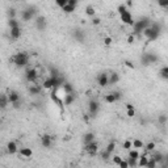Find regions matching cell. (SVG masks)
Masks as SVG:
<instances>
[{
    "instance_id": "13",
    "label": "cell",
    "mask_w": 168,
    "mask_h": 168,
    "mask_svg": "<svg viewBox=\"0 0 168 168\" xmlns=\"http://www.w3.org/2000/svg\"><path fill=\"white\" fill-rule=\"evenodd\" d=\"M8 100H9V104H12V105L17 104V102H20V93L17 91H9Z\"/></svg>"
},
{
    "instance_id": "7",
    "label": "cell",
    "mask_w": 168,
    "mask_h": 168,
    "mask_svg": "<svg viewBox=\"0 0 168 168\" xmlns=\"http://www.w3.org/2000/svg\"><path fill=\"white\" fill-rule=\"evenodd\" d=\"M35 12H37V11H35L34 7H29V8L21 11V19H23L24 21H30V20H33L34 16H35Z\"/></svg>"
},
{
    "instance_id": "46",
    "label": "cell",
    "mask_w": 168,
    "mask_h": 168,
    "mask_svg": "<svg viewBox=\"0 0 168 168\" xmlns=\"http://www.w3.org/2000/svg\"><path fill=\"white\" fill-rule=\"evenodd\" d=\"M158 4L162 7V8H167L168 9V0H159Z\"/></svg>"
},
{
    "instance_id": "22",
    "label": "cell",
    "mask_w": 168,
    "mask_h": 168,
    "mask_svg": "<svg viewBox=\"0 0 168 168\" xmlns=\"http://www.w3.org/2000/svg\"><path fill=\"white\" fill-rule=\"evenodd\" d=\"M151 159H154L158 164H162L164 163V159H166V155H163L162 152H155L152 156H150Z\"/></svg>"
},
{
    "instance_id": "8",
    "label": "cell",
    "mask_w": 168,
    "mask_h": 168,
    "mask_svg": "<svg viewBox=\"0 0 168 168\" xmlns=\"http://www.w3.org/2000/svg\"><path fill=\"white\" fill-rule=\"evenodd\" d=\"M97 84L100 85L101 88H105L109 85V74L108 72H100L97 75Z\"/></svg>"
},
{
    "instance_id": "44",
    "label": "cell",
    "mask_w": 168,
    "mask_h": 168,
    "mask_svg": "<svg viewBox=\"0 0 168 168\" xmlns=\"http://www.w3.org/2000/svg\"><path fill=\"white\" fill-rule=\"evenodd\" d=\"M112 93H113V96H114V97H116V100H117V101H120V100L122 99V92H120V91H113Z\"/></svg>"
},
{
    "instance_id": "39",
    "label": "cell",
    "mask_w": 168,
    "mask_h": 168,
    "mask_svg": "<svg viewBox=\"0 0 168 168\" xmlns=\"http://www.w3.org/2000/svg\"><path fill=\"white\" fill-rule=\"evenodd\" d=\"M158 167H159V164L156 163L155 160L151 159V158L148 159V162H147V166H146V168H158Z\"/></svg>"
},
{
    "instance_id": "50",
    "label": "cell",
    "mask_w": 168,
    "mask_h": 168,
    "mask_svg": "<svg viewBox=\"0 0 168 168\" xmlns=\"http://www.w3.org/2000/svg\"><path fill=\"white\" fill-rule=\"evenodd\" d=\"M118 167H120V168H130V167H129V163H127V160H126V159H124V160H122V163H121Z\"/></svg>"
},
{
    "instance_id": "28",
    "label": "cell",
    "mask_w": 168,
    "mask_h": 168,
    "mask_svg": "<svg viewBox=\"0 0 168 168\" xmlns=\"http://www.w3.org/2000/svg\"><path fill=\"white\" fill-rule=\"evenodd\" d=\"M49 74H50V78H58V76H60V74L59 72V70L57 69V67H54V66H51L49 69Z\"/></svg>"
},
{
    "instance_id": "9",
    "label": "cell",
    "mask_w": 168,
    "mask_h": 168,
    "mask_svg": "<svg viewBox=\"0 0 168 168\" xmlns=\"http://www.w3.org/2000/svg\"><path fill=\"white\" fill-rule=\"evenodd\" d=\"M84 150H85V152H87L89 156H95L96 154H97V150H99L97 142L95 141V142H92V143H89V145H85Z\"/></svg>"
},
{
    "instance_id": "12",
    "label": "cell",
    "mask_w": 168,
    "mask_h": 168,
    "mask_svg": "<svg viewBox=\"0 0 168 168\" xmlns=\"http://www.w3.org/2000/svg\"><path fill=\"white\" fill-rule=\"evenodd\" d=\"M35 28H37L38 30H45L46 29V25H47V21H46V17L44 16H38L37 19H35Z\"/></svg>"
},
{
    "instance_id": "21",
    "label": "cell",
    "mask_w": 168,
    "mask_h": 168,
    "mask_svg": "<svg viewBox=\"0 0 168 168\" xmlns=\"http://www.w3.org/2000/svg\"><path fill=\"white\" fill-rule=\"evenodd\" d=\"M28 91H29V93L32 96H37V95L41 93V87L40 85H37V84H32L30 87L28 88Z\"/></svg>"
},
{
    "instance_id": "42",
    "label": "cell",
    "mask_w": 168,
    "mask_h": 168,
    "mask_svg": "<svg viewBox=\"0 0 168 168\" xmlns=\"http://www.w3.org/2000/svg\"><path fill=\"white\" fill-rule=\"evenodd\" d=\"M11 19H16V9L15 8L8 9V20H11Z\"/></svg>"
},
{
    "instance_id": "56",
    "label": "cell",
    "mask_w": 168,
    "mask_h": 168,
    "mask_svg": "<svg viewBox=\"0 0 168 168\" xmlns=\"http://www.w3.org/2000/svg\"><path fill=\"white\" fill-rule=\"evenodd\" d=\"M158 168H168V166L166 163H162V164H159V167Z\"/></svg>"
},
{
    "instance_id": "48",
    "label": "cell",
    "mask_w": 168,
    "mask_h": 168,
    "mask_svg": "<svg viewBox=\"0 0 168 168\" xmlns=\"http://www.w3.org/2000/svg\"><path fill=\"white\" fill-rule=\"evenodd\" d=\"M124 63H125V66H126V67H129V69H131V70L135 69V66L133 64V62H131V60H125Z\"/></svg>"
},
{
    "instance_id": "37",
    "label": "cell",
    "mask_w": 168,
    "mask_h": 168,
    "mask_svg": "<svg viewBox=\"0 0 168 168\" xmlns=\"http://www.w3.org/2000/svg\"><path fill=\"white\" fill-rule=\"evenodd\" d=\"M158 122L160 125H166L168 122V116H166V114H160V116H158Z\"/></svg>"
},
{
    "instance_id": "31",
    "label": "cell",
    "mask_w": 168,
    "mask_h": 168,
    "mask_svg": "<svg viewBox=\"0 0 168 168\" xmlns=\"http://www.w3.org/2000/svg\"><path fill=\"white\" fill-rule=\"evenodd\" d=\"M104 100H105V102H106V104H114V102L117 101L116 97L113 96V93H108V95H105V96H104Z\"/></svg>"
},
{
    "instance_id": "4",
    "label": "cell",
    "mask_w": 168,
    "mask_h": 168,
    "mask_svg": "<svg viewBox=\"0 0 168 168\" xmlns=\"http://www.w3.org/2000/svg\"><path fill=\"white\" fill-rule=\"evenodd\" d=\"M159 62V57L154 53H145L141 58V63L142 66H150V64L158 63Z\"/></svg>"
},
{
    "instance_id": "57",
    "label": "cell",
    "mask_w": 168,
    "mask_h": 168,
    "mask_svg": "<svg viewBox=\"0 0 168 168\" xmlns=\"http://www.w3.org/2000/svg\"><path fill=\"white\" fill-rule=\"evenodd\" d=\"M164 163H166L167 166H168V154H167V155H166V159H164Z\"/></svg>"
},
{
    "instance_id": "19",
    "label": "cell",
    "mask_w": 168,
    "mask_h": 168,
    "mask_svg": "<svg viewBox=\"0 0 168 168\" xmlns=\"http://www.w3.org/2000/svg\"><path fill=\"white\" fill-rule=\"evenodd\" d=\"M148 159H150V156H147V154H142V155L139 156V159H138V167H143V168H146Z\"/></svg>"
},
{
    "instance_id": "41",
    "label": "cell",
    "mask_w": 168,
    "mask_h": 168,
    "mask_svg": "<svg viewBox=\"0 0 168 168\" xmlns=\"http://www.w3.org/2000/svg\"><path fill=\"white\" fill-rule=\"evenodd\" d=\"M55 4L62 9V8H64V7L69 4V0H55Z\"/></svg>"
},
{
    "instance_id": "55",
    "label": "cell",
    "mask_w": 168,
    "mask_h": 168,
    "mask_svg": "<svg viewBox=\"0 0 168 168\" xmlns=\"http://www.w3.org/2000/svg\"><path fill=\"white\" fill-rule=\"evenodd\" d=\"M130 109H135V108H134V105L131 104V102H127L126 104V110H130Z\"/></svg>"
},
{
    "instance_id": "5",
    "label": "cell",
    "mask_w": 168,
    "mask_h": 168,
    "mask_svg": "<svg viewBox=\"0 0 168 168\" xmlns=\"http://www.w3.org/2000/svg\"><path fill=\"white\" fill-rule=\"evenodd\" d=\"M99 110H100V102L95 99L89 100V102H88V113L89 114L88 116L91 117V118H95L99 114Z\"/></svg>"
},
{
    "instance_id": "24",
    "label": "cell",
    "mask_w": 168,
    "mask_h": 168,
    "mask_svg": "<svg viewBox=\"0 0 168 168\" xmlns=\"http://www.w3.org/2000/svg\"><path fill=\"white\" fill-rule=\"evenodd\" d=\"M21 28H15V29H11V38L12 40H19L21 37Z\"/></svg>"
},
{
    "instance_id": "54",
    "label": "cell",
    "mask_w": 168,
    "mask_h": 168,
    "mask_svg": "<svg viewBox=\"0 0 168 168\" xmlns=\"http://www.w3.org/2000/svg\"><path fill=\"white\" fill-rule=\"evenodd\" d=\"M69 4L76 8V5H78V2H76V0H69Z\"/></svg>"
},
{
    "instance_id": "20",
    "label": "cell",
    "mask_w": 168,
    "mask_h": 168,
    "mask_svg": "<svg viewBox=\"0 0 168 168\" xmlns=\"http://www.w3.org/2000/svg\"><path fill=\"white\" fill-rule=\"evenodd\" d=\"M62 89H63L64 95H72L74 93V85L69 83V81H66V83L62 85Z\"/></svg>"
},
{
    "instance_id": "38",
    "label": "cell",
    "mask_w": 168,
    "mask_h": 168,
    "mask_svg": "<svg viewBox=\"0 0 168 168\" xmlns=\"http://www.w3.org/2000/svg\"><path fill=\"white\" fill-rule=\"evenodd\" d=\"M155 147H156L155 142H148V143L145 146V150L147 152H151V151H154V150H155Z\"/></svg>"
},
{
    "instance_id": "10",
    "label": "cell",
    "mask_w": 168,
    "mask_h": 168,
    "mask_svg": "<svg viewBox=\"0 0 168 168\" xmlns=\"http://www.w3.org/2000/svg\"><path fill=\"white\" fill-rule=\"evenodd\" d=\"M120 17H121V21H122L124 24L130 25V26H133L134 23H135V20L133 19V16H131V13L129 12V11H126V12H124V13H121Z\"/></svg>"
},
{
    "instance_id": "40",
    "label": "cell",
    "mask_w": 168,
    "mask_h": 168,
    "mask_svg": "<svg viewBox=\"0 0 168 168\" xmlns=\"http://www.w3.org/2000/svg\"><path fill=\"white\" fill-rule=\"evenodd\" d=\"M122 160H124V159L121 158L120 155H113V156H112V162L116 164V166H120V164L122 163Z\"/></svg>"
},
{
    "instance_id": "30",
    "label": "cell",
    "mask_w": 168,
    "mask_h": 168,
    "mask_svg": "<svg viewBox=\"0 0 168 168\" xmlns=\"http://www.w3.org/2000/svg\"><path fill=\"white\" fill-rule=\"evenodd\" d=\"M8 26L9 29H15V28H20V23L17 19H11L8 20Z\"/></svg>"
},
{
    "instance_id": "58",
    "label": "cell",
    "mask_w": 168,
    "mask_h": 168,
    "mask_svg": "<svg viewBox=\"0 0 168 168\" xmlns=\"http://www.w3.org/2000/svg\"><path fill=\"white\" fill-rule=\"evenodd\" d=\"M125 5H129V7H130V5H133V3H131V2H127L126 4H125Z\"/></svg>"
},
{
    "instance_id": "53",
    "label": "cell",
    "mask_w": 168,
    "mask_h": 168,
    "mask_svg": "<svg viewBox=\"0 0 168 168\" xmlns=\"http://www.w3.org/2000/svg\"><path fill=\"white\" fill-rule=\"evenodd\" d=\"M134 41H135L134 34H131V35H129V37H127V44H133Z\"/></svg>"
},
{
    "instance_id": "45",
    "label": "cell",
    "mask_w": 168,
    "mask_h": 168,
    "mask_svg": "<svg viewBox=\"0 0 168 168\" xmlns=\"http://www.w3.org/2000/svg\"><path fill=\"white\" fill-rule=\"evenodd\" d=\"M126 11H127V8H126V5L125 4H121V5L117 7V12H118L120 15L121 13H124V12H126Z\"/></svg>"
},
{
    "instance_id": "29",
    "label": "cell",
    "mask_w": 168,
    "mask_h": 168,
    "mask_svg": "<svg viewBox=\"0 0 168 168\" xmlns=\"http://www.w3.org/2000/svg\"><path fill=\"white\" fill-rule=\"evenodd\" d=\"M105 151L109 152L110 155H113L114 151H116V142H109V143L106 145V147H105Z\"/></svg>"
},
{
    "instance_id": "18",
    "label": "cell",
    "mask_w": 168,
    "mask_h": 168,
    "mask_svg": "<svg viewBox=\"0 0 168 168\" xmlns=\"http://www.w3.org/2000/svg\"><path fill=\"white\" fill-rule=\"evenodd\" d=\"M92 142H95V134L92 133V131H88V133H85L83 135V143L85 146V145L92 143Z\"/></svg>"
},
{
    "instance_id": "17",
    "label": "cell",
    "mask_w": 168,
    "mask_h": 168,
    "mask_svg": "<svg viewBox=\"0 0 168 168\" xmlns=\"http://www.w3.org/2000/svg\"><path fill=\"white\" fill-rule=\"evenodd\" d=\"M72 35H74V38L78 42H83L84 40H85V33L83 30H80V29H75L74 30V33H72Z\"/></svg>"
},
{
    "instance_id": "14",
    "label": "cell",
    "mask_w": 168,
    "mask_h": 168,
    "mask_svg": "<svg viewBox=\"0 0 168 168\" xmlns=\"http://www.w3.org/2000/svg\"><path fill=\"white\" fill-rule=\"evenodd\" d=\"M50 97H51V100H53V102H54V104L58 105L60 109H63L64 102H63V100H62V99L58 97V95H57V91H54V89H53V92L50 93Z\"/></svg>"
},
{
    "instance_id": "23",
    "label": "cell",
    "mask_w": 168,
    "mask_h": 168,
    "mask_svg": "<svg viewBox=\"0 0 168 168\" xmlns=\"http://www.w3.org/2000/svg\"><path fill=\"white\" fill-rule=\"evenodd\" d=\"M120 81V75L117 72H110L109 74V85H114Z\"/></svg>"
},
{
    "instance_id": "49",
    "label": "cell",
    "mask_w": 168,
    "mask_h": 168,
    "mask_svg": "<svg viewBox=\"0 0 168 168\" xmlns=\"http://www.w3.org/2000/svg\"><path fill=\"white\" fill-rule=\"evenodd\" d=\"M110 156H112V155H110L109 152H106L105 150H104V151H102V154H101V158H102V160H108V159L110 158Z\"/></svg>"
},
{
    "instance_id": "47",
    "label": "cell",
    "mask_w": 168,
    "mask_h": 168,
    "mask_svg": "<svg viewBox=\"0 0 168 168\" xmlns=\"http://www.w3.org/2000/svg\"><path fill=\"white\" fill-rule=\"evenodd\" d=\"M126 116L129 118H133L135 116V109H130V110H126Z\"/></svg>"
},
{
    "instance_id": "43",
    "label": "cell",
    "mask_w": 168,
    "mask_h": 168,
    "mask_svg": "<svg viewBox=\"0 0 168 168\" xmlns=\"http://www.w3.org/2000/svg\"><path fill=\"white\" fill-rule=\"evenodd\" d=\"M122 147L125 150H130L131 147H133V142H131V141H125L124 145H122Z\"/></svg>"
},
{
    "instance_id": "25",
    "label": "cell",
    "mask_w": 168,
    "mask_h": 168,
    "mask_svg": "<svg viewBox=\"0 0 168 168\" xmlns=\"http://www.w3.org/2000/svg\"><path fill=\"white\" fill-rule=\"evenodd\" d=\"M9 104V100H8V95L3 93L0 96V106H2V109H5L7 106Z\"/></svg>"
},
{
    "instance_id": "26",
    "label": "cell",
    "mask_w": 168,
    "mask_h": 168,
    "mask_svg": "<svg viewBox=\"0 0 168 168\" xmlns=\"http://www.w3.org/2000/svg\"><path fill=\"white\" fill-rule=\"evenodd\" d=\"M75 101V95H64V97H63V102H64V105H71L72 102Z\"/></svg>"
},
{
    "instance_id": "3",
    "label": "cell",
    "mask_w": 168,
    "mask_h": 168,
    "mask_svg": "<svg viewBox=\"0 0 168 168\" xmlns=\"http://www.w3.org/2000/svg\"><path fill=\"white\" fill-rule=\"evenodd\" d=\"M12 62L15 64L16 67H25L28 66V63H29V54H28L26 51H20L15 54L12 57Z\"/></svg>"
},
{
    "instance_id": "11",
    "label": "cell",
    "mask_w": 168,
    "mask_h": 168,
    "mask_svg": "<svg viewBox=\"0 0 168 168\" xmlns=\"http://www.w3.org/2000/svg\"><path fill=\"white\" fill-rule=\"evenodd\" d=\"M41 145L45 148H50L53 146V137L49 134H42L41 135Z\"/></svg>"
},
{
    "instance_id": "6",
    "label": "cell",
    "mask_w": 168,
    "mask_h": 168,
    "mask_svg": "<svg viewBox=\"0 0 168 168\" xmlns=\"http://www.w3.org/2000/svg\"><path fill=\"white\" fill-rule=\"evenodd\" d=\"M38 76H40V74H38V71L35 69H28L26 72H25V79L32 84H34L38 80Z\"/></svg>"
},
{
    "instance_id": "16",
    "label": "cell",
    "mask_w": 168,
    "mask_h": 168,
    "mask_svg": "<svg viewBox=\"0 0 168 168\" xmlns=\"http://www.w3.org/2000/svg\"><path fill=\"white\" fill-rule=\"evenodd\" d=\"M20 156H23V158H26V159H29L33 156V150L29 148V147H23V148H20Z\"/></svg>"
},
{
    "instance_id": "52",
    "label": "cell",
    "mask_w": 168,
    "mask_h": 168,
    "mask_svg": "<svg viewBox=\"0 0 168 168\" xmlns=\"http://www.w3.org/2000/svg\"><path fill=\"white\" fill-rule=\"evenodd\" d=\"M100 23H101V19H99V17H93L92 19V24L93 25H100Z\"/></svg>"
},
{
    "instance_id": "36",
    "label": "cell",
    "mask_w": 168,
    "mask_h": 168,
    "mask_svg": "<svg viewBox=\"0 0 168 168\" xmlns=\"http://www.w3.org/2000/svg\"><path fill=\"white\" fill-rule=\"evenodd\" d=\"M126 160H127V163H129V167L130 168H137V166H138V160L137 159H131V158H126Z\"/></svg>"
},
{
    "instance_id": "27",
    "label": "cell",
    "mask_w": 168,
    "mask_h": 168,
    "mask_svg": "<svg viewBox=\"0 0 168 168\" xmlns=\"http://www.w3.org/2000/svg\"><path fill=\"white\" fill-rule=\"evenodd\" d=\"M159 76L162 78L163 80H168V66H163L162 69L159 70Z\"/></svg>"
},
{
    "instance_id": "2",
    "label": "cell",
    "mask_w": 168,
    "mask_h": 168,
    "mask_svg": "<svg viewBox=\"0 0 168 168\" xmlns=\"http://www.w3.org/2000/svg\"><path fill=\"white\" fill-rule=\"evenodd\" d=\"M160 32H162V26L158 23H154L151 24V26L143 32V35L147 38V41H155L160 35Z\"/></svg>"
},
{
    "instance_id": "34",
    "label": "cell",
    "mask_w": 168,
    "mask_h": 168,
    "mask_svg": "<svg viewBox=\"0 0 168 168\" xmlns=\"http://www.w3.org/2000/svg\"><path fill=\"white\" fill-rule=\"evenodd\" d=\"M139 156H141V154H139V151L138 150H130V151H129V158H131V159H139Z\"/></svg>"
},
{
    "instance_id": "51",
    "label": "cell",
    "mask_w": 168,
    "mask_h": 168,
    "mask_svg": "<svg viewBox=\"0 0 168 168\" xmlns=\"http://www.w3.org/2000/svg\"><path fill=\"white\" fill-rule=\"evenodd\" d=\"M112 42H113V40H112V37H105V38H104V44H105L106 46L112 45Z\"/></svg>"
},
{
    "instance_id": "15",
    "label": "cell",
    "mask_w": 168,
    "mask_h": 168,
    "mask_svg": "<svg viewBox=\"0 0 168 168\" xmlns=\"http://www.w3.org/2000/svg\"><path fill=\"white\" fill-rule=\"evenodd\" d=\"M7 151H8L11 155H15V154H17L20 151L19 147H17V143L16 142H13V141H11L7 143Z\"/></svg>"
},
{
    "instance_id": "32",
    "label": "cell",
    "mask_w": 168,
    "mask_h": 168,
    "mask_svg": "<svg viewBox=\"0 0 168 168\" xmlns=\"http://www.w3.org/2000/svg\"><path fill=\"white\" fill-rule=\"evenodd\" d=\"M85 13H87V16H89V17H96V11H95V8L92 5H88L87 8H85Z\"/></svg>"
},
{
    "instance_id": "1",
    "label": "cell",
    "mask_w": 168,
    "mask_h": 168,
    "mask_svg": "<svg viewBox=\"0 0 168 168\" xmlns=\"http://www.w3.org/2000/svg\"><path fill=\"white\" fill-rule=\"evenodd\" d=\"M150 26H151V20L146 16L141 17V19H138L133 25L134 34H143V32Z\"/></svg>"
},
{
    "instance_id": "33",
    "label": "cell",
    "mask_w": 168,
    "mask_h": 168,
    "mask_svg": "<svg viewBox=\"0 0 168 168\" xmlns=\"http://www.w3.org/2000/svg\"><path fill=\"white\" fill-rule=\"evenodd\" d=\"M133 147H134L135 150L145 148V143L141 141V139H134V141H133Z\"/></svg>"
},
{
    "instance_id": "35",
    "label": "cell",
    "mask_w": 168,
    "mask_h": 168,
    "mask_svg": "<svg viewBox=\"0 0 168 168\" xmlns=\"http://www.w3.org/2000/svg\"><path fill=\"white\" fill-rule=\"evenodd\" d=\"M75 7H72V5H70V4H67L66 7H64V8H62V11L64 13H67V15H70V13H74L75 12Z\"/></svg>"
}]
</instances>
